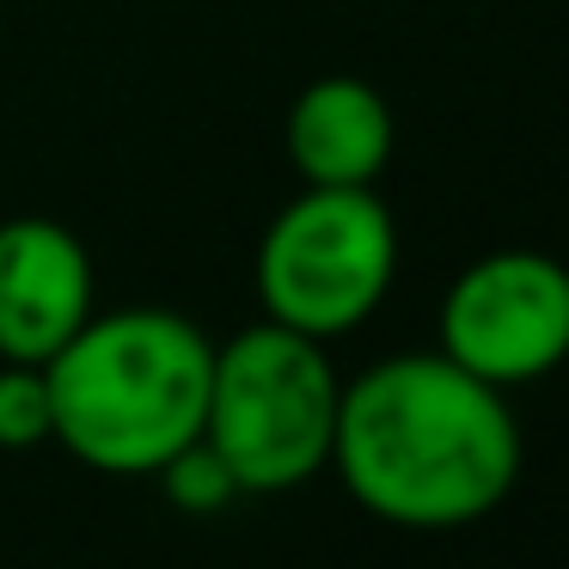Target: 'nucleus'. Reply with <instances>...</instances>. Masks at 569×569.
I'll use <instances>...</instances> for the list:
<instances>
[{
  "instance_id": "1",
  "label": "nucleus",
  "mask_w": 569,
  "mask_h": 569,
  "mask_svg": "<svg viewBox=\"0 0 569 569\" xmlns=\"http://www.w3.org/2000/svg\"><path fill=\"white\" fill-rule=\"evenodd\" d=\"M331 466L368 515L410 532H453L496 515L520 478V422L502 386L441 349L392 356L337 398Z\"/></svg>"
},
{
  "instance_id": "2",
  "label": "nucleus",
  "mask_w": 569,
  "mask_h": 569,
  "mask_svg": "<svg viewBox=\"0 0 569 569\" xmlns=\"http://www.w3.org/2000/svg\"><path fill=\"white\" fill-rule=\"evenodd\" d=\"M56 441L92 471L153 478L209 417L214 343L172 307L92 312L50 361Z\"/></svg>"
},
{
  "instance_id": "3",
  "label": "nucleus",
  "mask_w": 569,
  "mask_h": 569,
  "mask_svg": "<svg viewBox=\"0 0 569 569\" xmlns=\"http://www.w3.org/2000/svg\"><path fill=\"white\" fill-rule=\"evenodd\" d=\"M337 398L343 380L319 337L276 319L246 325L239 337L214 343L202 441L233 466L246 496L295 490L331 466Z\"/></svg>"
},
{
  "instance_id": "4",
  "label": "nucleus",
  "mask_w": 569,
  "mask_h": 569,
  "mask_svg": "<svg viewBox=\"0 0 569 569\" xmlns=\"http://www.w3.org/2000/svg\"><path fill=\"white\" fill-rule=\"evenodd\" d=\"M398 270V227L373 184H307L258 246V295L276 325L343 337L373 319Z\"/></svg>"
},
{
  "instance_id": "5",
  "label": "nucleus",
  "mask_w": 569,
  "mask_h": 569,
  "mask_svg": "<svg viewBox=\"0 0 569 569\" xmlns=\"http://www.w3.org/2000/svg\"><path fill=\"white\" fill-rule=\"evenodd\" d=\"M441 356L490 386H527L569 361V270L551 251H483L441 300Z\"/></svg>"
},
{
  "instance_id": "6",
  "label": "nucleus",
  "mask_w": 569,
  "mask_h": 569,
  "mask_svg": "<svg viewBox=\"0 0 569 569\" xmlns=\"http://www.w3.org/2000/svg\"><path fill=\"white\" fill-rule=\"evenodd\" d=\"M92 319V258L62 221H0V361H50Z\"/></svg>"
},
{
  "instance_id": "7",
  "label": "nucleus",
  "mask_w": 569,
  "mask_h": 569,
  "mask_svg": "<svg viewBox=\"0 0 569 569\" xmlns=\"http://www.w3.org/2000/svg\"><path fill=\"white\" fill-rule=\"evenodd\" d=\"M392 104L356 74H325L288 104L282 148L300 184H373L392 160Z\"/></svg>"
},
{
  "instance_id": "8",
  "label": "nucleus",
  "mask_w": 569,
  "mask_h": 569,
  "mask_svg": "<svg viewBox=\"0 0 569 569\" xmlns=\"http://www.w3.org/2000/svg\"><path fill=\"white\" fill-rule=\"evenodd\" d=\"M153 478H160L166 502H172L178 515H221L227 502H239V496H246V490H239V478H233V466H227V459L214 453L202 435L190 447H178V453L166 459Z\"/></svg>"
},
{
  "instance_id": "9",
  "label": "nucleus",
  "mask_w": 569,
  "mask_h": 569,
  "mask_svg": "<svg viewBox=\"0 0 569 569\" xmlns=\"http://www.w3.org/2000/svg\"><path fill=\"white\" fill-rule=\"evenodd\" d=\"M43 441H56L50 373H43V361H0V447L26 453Z\"/></svg>"
}]
</instances>
